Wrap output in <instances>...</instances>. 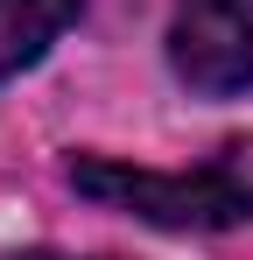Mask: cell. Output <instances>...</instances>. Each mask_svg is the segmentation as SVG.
Wrapping results in <instances>:
<instances>
[{"mask_svg": "<svg viewBox=\"0 0 253 260\" xmlns=\"http://www.w3.org/2000/svg\"><path fill=\"white\" fill-rule=\"evenodd\" d=\"M28 260H56V253H28Z\"/></svg>", "mask_w": 253, "mask_h": 260, "instance_id": "cell-4", "label": "cell"}, {"mask_svg": "<svg viewBox=\"0 0 253 260\" xmlns=\"http://www.w3.org/2000/svg\"><path fill=\"white\" fill-rule=\"evenodd\" d=\"M71 183L84 197L134 211L169 232H232L253 225V141H225L204 169H126V162H71Z\"/></svg>", "mask_w": 253, "mask_h": 260, "instance_id": "cell-1", "label": "cell"}, {"mask_svg": "<svg viewBox=\"0 0 253 260\" xmlns=\"http://www.w3.org/2000/svg\"><path fill=\"white\" fill-rule=\"evenodd\" d=\"M169 63L204 99H239L253 85V0H176Z\"/></svg>", "mask_w": 253, "mask_h": 260, "instance_id": "cell-2", "label": "cell"}, {"mask_svg": "<svg viewBox=\"0 0 253 260\" xmlns=\"http://www.w3.org/2000/svg\"><path fill=\"white\" fill-rule=\"evenodd\" d=\"M78 21V0H0V78L28 71Z\"/></svg>", "mask_w": 253, "mask_h": 260, "instance_id": "cell-3", "label": "cell"}]
</instances>
